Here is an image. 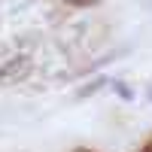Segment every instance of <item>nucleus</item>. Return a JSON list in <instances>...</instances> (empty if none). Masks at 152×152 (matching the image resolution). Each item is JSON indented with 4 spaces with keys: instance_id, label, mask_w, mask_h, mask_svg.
<instances>
[{
    "instance_id": "4",
    "label": "nucleus",
    "mask_w": 152,
    "mask_h": 152,
    "mask_svg": "<svg viewBox=\"0 0 152 152\" xmlns=\"http://www.w3.org/2000/svg\"><path fill=\"white\" fill-rule=\"evenodd\" d=\"M110 85H113V88H116V94H119V97H125V100H131V94H134V91H131V88H125L122 82H110Z\"/></svg>"
},
{
    "instance_id": "2",
    "label": "nucleus",
    "mask_w": 152,
    "mask_h": 152,
    "mask_svg": "<svg viewBox=\"0 0 152 152\" xmlns=\"http://www.w3.org/2000/svg\"><path fill=\"white\" fill-rule=\"evenodd\" d=\"M107 85H110V79H104V76H100V79L88 82L85 88H79V97H88V94H94V91H100V88H107Z\"/></svg>"
},
{
    "instance_id": "9",
    "label": "nucleus",
    "mask_w": 152,
    "mask_h": 152,
    "mask_svg": "<svg viewBox=\"0 0 152 152\" xmlns=\"http://www.w3.org/2000/svg\"><path fill=\"white\" fill-rule=\"evenodd\" d=\"M149 143H152V140H149Z\"/></svg>"
},
{
    "instance_id": "5",
    "label": "nucleus",
    "mask_w": 152,
    "mask_h": 152,
    "mask_svg": "<svg viewBox=\"0 0 152 152\" xmlns=\"http://www.w3.org/2000/svg\"><path fill=\"white\" fill-rule=\"evenodd\" d=\"M140 152H152V143H146V146H143V149H140Z\"/></svg>"
},
{
    "instance_id": "1",
    "label": "nucleus",
    "mask_w": 152,
    "mask_h": 152,
    "mask_svg": "<svg viewBox=\"0 0 152 152\" xmlns=\"http://www.w3.org/2000/svg\"><path fill=\"white\" fill-rule=\"evenodd\" d=\"M28 73H31V58L28 55H15V58H9V61L0 64V85H15Z\"/></svg>"
},
{
    "instance_id": "3",
    "label": "nucleus",
    "mask_w": 152,
    "mask_h": 152,
    "mask_svg": "<svg viewBox=\"0 0 152 152\" xmlns=\"http://www.w3.org/2000/svg\"><path fill=\"white\" fill-rule=\"evenodd\" d=\"M67 6H79V9H88V6H97L100 0H64Z\"/></svg>"
},
{
    "instance_id": "8",
    "label": "nucleus",
    "mask_w": 152,
    "mask_h": 152,
    "mask_svg": "<svg viewBox=\"0 0 152 152\" xmlns=\"http://www.w3.org/2000/svg\"><path fill=\"white\" fill-rule=\"evenodd\" d=\"M149 97H152V88H149Z\"/></svg>"
},
{
    "instance_id": "6",
    "label": "nucleus",
    "mask_w": 152,
    "mask_h": 152,
    "mask_svg": "<svg viewBox=\"0 0 152 152\" xmlns=\"http://www.w3.org/2000/svg\"><path fill=\"white\" fill-rule=\"evenodd\" d=\"M73 152H94V149H73Z\"/></svg>"
},
{
    "instance_id": "7",
    "label": "nucleus",
    "mask_w": 152,
    "mask_h": 152,
    "mask_svg": "<svg viewBox=\"0 0 152 152\" xmlns=\"http://www.w3.org/2000/svg\"><path fill=\"white\" fill-rule=\"evenodd\" d=\"M0 55H6V46H0Z\"/></svg>"
}]
</instances>
